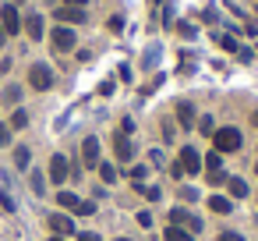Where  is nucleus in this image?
Here are the masks:
<instances>
[{"mask_svg":"<svg viewBox=\"0 0 258 241\" xmlns=\"http://www.w3.org/2000/svg\"><path fill=\"white\" fill-rule=\"evenodd\" d=\"M29 184H32V191L39 195V191H43V174H39V170H32V174H29Z\"/></svg>","mask_w":258,"mask_h":241,"instance_id":"5701e85b","label":"nucleus"},{"mask_svg":"<svg viewBox=\"0 0 258 241\" xmlns=\"http://www.w3.org/2000/svg\"><path fill=\"white\" fill-rule=\"evenodd\" d=\"M0 206H4V209H8V213H11V209H15V199H11V195H8V191H0Z\"/></svg>","mask_w":258,"mask_h":241,"instance_id":"a878e982","label":"nucleus"},{"mask_svg":"<svg viewBox=\"0 0 258 241\" xmlns=\"http://www.w3.org/2000/svg\"><path fill=\"white\" fill-rule=\"evenodd\" d=\"M57 202H60V209H78L82 206L75 191H57Z\"/></svg>","mask_w":258,"mask_h":241,"instance_id":"4468645a","label":"nucleus"},{"mask_svg":"<svg viewBox=\"0 0 258 241\" xmlns=\"http://www.w3.org/2000/svg\"><path fill=\"white\" fill-rule=\"evenodd\" d=\"M78 241H103V237H99V234H92V230H82V234H78Z\"/></svg>","mask_w":258,"mask_h":241,"instance_id":"c85d7f7f","label":"nucleus"},{"mask_svg":"<svg viewBox=\"0 0 258 241\" xmlns=\"http://www.w3.org/2000/svg\"><path fill=\"white\" fill-rule=\"evenodd\" d=\"M254 170H258V163H254Z\"/></svg>","mask_w":258,"mask_h":241,"instance_id":"4c0bfd02","label":"nucleus"},{"mask_svg":"<svg viewBox=\"0 0 258 241\" xmlns=\"http://www.w3.org/2000/svg\"><path fill=\"white\" fill-rule=\"evenodd\" d=\"M219 43H223V46H226V50H237V46H240V43H237V39H233V36H223V39H219Z\"/></svg>","mask_w":258,"mask_h":241,"instance_id":"bb28decb","label":"nucleus"},{"mask_svg":"<svg viewBox=\"0 0 258 241\" xmlns=\"http://www.w3.org/2000/svg\"><path fill=\"white\" fill-rule=\"evenodd\" d=\"M75 213H78V216H92V213H96V206H92V202H82Z\"/></svg>","mask_w":258,"mask_h":241,"instance_id":"393cba45","label":"nucleus"},{"mask_svg":"<svg viewBox=\"0 0 258 241\" xmlns=\"http://www.w3.org/2000/svg\"><path fill=\"white\" fill-rule=\"evenodd\" d=\"M138 223L142 227H152V213H138Z\"/></svg>","mask_w":258,"mask_h":241,"instance_id":"7c9ffc66","label":"nucleus"},{"mask_svg":"<svg viewBox=\"0 0 258 241\" xmlns=\"http://www.w3.org/2000/svg\"><path fill=\"white\" fill-rule=\"evenodd\" d=\"M117 241H127V237H117Z\"/></svg>","mask_w":258,"mask_h":241,"instance_id":"c9c22d12","label":"nucleus"},{"mask_svg":"<svg viewBox=\"0 0 258 241\" xmlns=\"http://www.w3.org/2000/svg\"><path fill=\"white\" fill-rule=\"evenodd\" d=\"M85 18H89L85 8H64V4L57 8V22H60V25H82Z\"/></svg>","mask_w":258,"mask_h":241,"instance_id":"39448f33","label":"nucleus"},{"mask_svg":"<svg viewBox=\"0 0 258 241\" xmlns=\"http://www.w3.org/2000/svg\"><path fill=\"white\" fill-rule=\"evenodd\" d=\"M50 227H53V234H57V237H68V234H75V220H71V216H64V213L50 216Z\"/></svg>","mask_w":258,"mask_h":241,"instance_id":"1a4fd4ad","label":"nucleus"},{"mask_svg":"<svg viewBox=\"0 0 258 241\" xmlns=\"http://www.w3.org/2000/svg\"><path fill=\"white\" fill-rule=\"evenodd\" d=\"M82 156H85L89 167H96V163H99V142H96V138H85V142H82Z\"/></svg>","mask_w":258,"mask_h":241,"instance_id":"9d476101","label":"nucleus"},{"mask_svg":"<svg viewBox=\"0 0 258 241\" xmlns=\"http://www.w3.org/2000/svg\"><path fill=\"white\" fill-rule=\"evenodd\" d=\"M29 85L39 89V92L50 89V85H53V71H50L46 64H32V68H29Z\"/></svg>","mask_w":258,"mask_h":241,"instance_id":"7ed1b4c3","label":"nucleus"},{"mask_svg":"<svg viewBox=\"0 0 258 241\" xmlns=\"http://www.w3.org/2000/svg\"><path fill=\"white\" fill-rule=\"evenodd\" d=\"M251 121H254V124H258V110H254V114H251Z\"/></svg>","mask_w":258,"mask_h":241,"instance_id":"72a5a7b5","label":"nucleus"},{"mask_svg":"<svg viewBox=\"0 0 258 241\" xmlns=\"http://www.w3.org/2000/svg\"><path fill=\"white\" fill-rule=\"evenodd\" d=\"M219 163H223L219 153H209V156H205V167H209V170H219Z\"/></svg>","mask_w":258,"mask_h":241,"instance_id":"b1692460","label":"nucleus"},{"mask_svg":"<svg viewBox=\"0 0 258 241\" xmlns=\"http://www.w3.org/2000/svg\"><path fill=\"white\" fill-rule=\"evenodd\" d=\"M209 209H212V213H230L233 206H230V199H223V195H212V199H209Z\"/></svg>","mask_w":258,"mask_h":241,"instance_id":"2eb2a0df","label":"nucleus"},{"mask_svg":"<svg viewBox=\"0 0 258 241\" xmlns=\"http://www.w3.org/2000/svg\"><path fill=\"white\" fill-rule=\"evenodd\" d=\"M29 160H32L29 146H18V149H15V167H18V170H29Z\"/></svg>","mask_w":258,"mask_h":241,"instance_id":"ddd939ff","label":"nucleus"},{"mask_svg":"<svg viewBox=\"0 0 258 241\" xmlns=\"http://www.w3.org/2000/svg\"><path fill=\"white\" fill-rule=\"evenodd\" d=\"M184 230H187V234H198V230H202V220L187 213V220H184Z\"/></svg>","mask_w":258,"mask_h":241,"instance_id":"6ab92c4d","label":"nucleus"},{"mask_svg":"<svg viewBox=\"0 0 258 241\" xmlns=\"http://www.w3.org/2000/svg\"><path fill=\"white\" fill-rule=\"evenodd\" d=\"M131 177H135V181H142V177H145V167H142V163H138V167H131Z\"/></svg>","mask_w":258,"mask_h":241,"instance_id":"c756f323","label":"nucleus"},{"mask_svg":"<svg viewBox=\"0 0 258 241\" xmlns=\"http://www.w3.org/2000/svg\"><path fill=\"white\" fill-rule=\"evenodd\" d=\"M230 191H233V199H244V195H247V184H244L240 177H233V181H230Z\"/></svg>","mask_w":258,"mask_h":241,"instance_id":"a211bd4d","label":"nucleus"},{"mask_svg":"<svg viewBox=\"0 0 258 241\" xmlns=\"http://www.w3.org/2000/svg\"><path fill=\"white\" fill-rule=\"evenodd\" d=\"M113 149H117V160H120V163L135 160V142H131V135L117 131V142H113Z\"/></svg>","mask_w":258,"mask_h":241,"instance_id":"0eeeda50","label":"nucleus"},{"mask_svg":"<svg viewBox=\"0 0 258 241\" xmlns=\"http://www.w3.org/2000/svg\"><path fill=\"white\" fill-rule=\"evenodd\" d=\"M195 124H198V131H202V135H212V117H209V114H205V117H198Z\"/></svg>","mask_w":258,"mask_h":241,"instance_id":"4be33fe9","label":"nucleus"},{"mask_svg":"<svg viewBox=\"0 0 258 241\" xmlns=\"http://www.w3.org/2000/svg\"><path fill=\"white\" fill-rule=\"evenodd\" d=\"M64 8H85V0H64Z\"/></svg>","mask_w":258,"mask_h":241,"instance_id":"2f4dec72","label":"nucleus"},{"mask_svg":"<svg viewBox=\"0 0 258 241\" xmlns=\"http://www.w3.org/2000/svg\"><path fill=\"white\" fill-rule=\"evenodd\" d=\"M50 43H53L57 54H68V50H75V32H71L68 25H57V29L50 32Z\"/></svg>","mask_w":258,"mask_h":241,"instance_id":"f03ea898","label":"nucleus"},{"mask_svg":"<svg viewBox=\"0 0 258 241\" xmlns=\"http://www.w3.org/2000/svg\"><path fill=\"white\" fill-rule=\"evenodd\" d=\"M68 174H71L68 160H64V156H53V160H50V181H53V184H64Z\"/></svg>","mask_w":258,"mask_h":241,"instance_id":"6e6552de","label":"nucleus"},{"mask_svg":"<svg viewBox=\"0 0 258 241\" xmlns=\"http://www.w3.org/2000/svg\"><path fill=\"white\" fill-rule=\"evenodd\" d=\"M96 167H99V177H103L106 184H113V181H117V167H113V163H96Z\"/></svg>","mask_w":258,"mask_h":241,"instance_id":"dca6fc26","label":"nucleus"},{"mask_svg":"<svg viewBox=\"0 0 258 241\" xmlns=\"http://www.w3.org/2000/svg\"><path fill=\"white\" fill-rule=\"evenodd\" d=\"M8 142V124H0V146Z\"/></svg>","mask_w":258,"mask_h":241,"instance_id":"473e14b6","label":"nucleus"},{"mask_svg":"<svg viewBox=\"0 0 258 241\" xmlns=\"http://www.w3.org/2000/svg\"><path fill=\"white\" fill-rule=\"evenodd\" d=\"M177 117H180L184 128H195V107L191 103H177Z\"/></svg>","mask_w":258,"mask_h":241,"instance_id":"f8f14e48","label":"nucleus"},{"mask_svg":"<svg viewBox=\"0 0 258 241\" xmlns=\"http://www.w3.org/2000/svg\"><path fill=\"white\" fill-rule=\"evenodd\" d=\"M212 138H216V149L219 153H237L240 142H244L237 128H219V131H212Z\"/></svg>","mask_w":258,"mask_h":241,"instance_id":"f257e3e1","label":"nucleus"},{"mask_svg":"<svg viewBox=\"0 0 258 241\" xmlns=\"http://www.w3.org/2000/svg\"><path fill=\"white\" fill-rule=\"evenodd\" d=\"M0 22H4L0 29H4L8 36L22 32V15H18V8H15V4H4V8H0Z\"/></svg>","mask_w":258,"mask_h":241,"instance_id":"20e7f679","label":"nucleus"},{"mask_svg":"<svg viewBox=\"0 0 258 241\" xmlns=\"http://www.w3.org/2000/svg\"><path fill=\"white\" fill-rule=\"evenodd\" d=\"M18 96H22L18 85H8V89H4V103H18Z\"/></svg>","mask_w":258,"mask_h":241,"instance_id":"aec40b11","label":"nucleus"},{"mask_svg":"<svg viewBox=\"0 0 258 241\" xmlns=\"http://www.w3.org/2000/svg\"><path fill=\"white\" fill-rule=\"evenodd\" d=\"M180 170H184V174H198V170H202V156H198V149H191V146L180 149Z\"/></svg>","mask_w":258,"mask_h":241,"instance_id":"423d86ee","label":"nucleus"},{"mask_svg":"<svg viewBox=\"0 0 258 241\" xmlns=\"http://www.w3.org/2000/svg\"><path fill=\"white\" fill-rule=\"evenodd\" d=\"M166 241H191V234H187L184 227H173V223H170V227H166Z\"/></svg>","mask_w":258,"mask_h":241,"instance_id":"f3484780","label":"nucleus"},{"mask_svg":"<svg viewBox=\"0 0 258 241\" xmlns=\"http://www.w3.org/2000/svg\"><path fill=\"white\" fill-rule=\"evenodd\" d=\"M22 25H25V32H29L32 39H43V18H39V15H29Z\"/></svg>","mask_w":258,"mask_h":241,"instance_id":"9b49d317","label":"nucleus"},{"mask_svg":"<svg viewBox=\"0 0 258 241\" xmlns=\"http://www.w3.org/2000/svg\"><path fill=\"white\" fill-rule=\"evenodd\" d=\"M15 4H22V0H15Z\"/></svg>","mask_w":258,"mask_h":241,"instance_id":"e433bc0d","label":"nucleus"},{"mask_svg":"<svg viewBox=\"0 0 258 241\" xmlns=\"http://www.w3.org/2000/svg\"><path fill=\"white\" fill-rule=\"evenodd\" d=\"M50 241H64V237H50Z\"/></svg>","mask_w":258,"mask_h":241,"instance_id":"f704fd0d","label":"nucleus"},{"mask_svg":"<svg viewBox=\"0 0 258 241\" xmlns=\"http://www.w3.org/2000/svg\"><path fill=\"white\" fill-rule=\"evenodd\" d=\"M29 124V114L25 110H15V117H11V128H25Z\"/></svg>","mask_w":258,"mask_h":241,"instance_id":"412c9836","label":"nucleus"},{"mask_svg":"<svg viewBox=\"0 0 258 241\" xmlns=\"http://www.w3.org/2000/svg\"><path fill=\"white\" fill-rule=\"evenodd\" d=\"M219 241H244V237H240V234H233V230H223V234H219Z\"/></svg>","mask_w":258,"mask_h":241,"instance_id":"cd10ccee","label":"nucleus"}]
</instances>
